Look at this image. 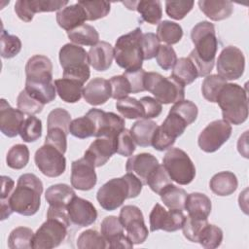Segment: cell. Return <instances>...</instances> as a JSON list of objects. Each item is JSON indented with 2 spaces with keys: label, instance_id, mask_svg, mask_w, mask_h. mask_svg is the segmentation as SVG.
Segmentation results:
<instances>
[{
  "label": "cell",
  "instance_id": "cell-30",
  "mask_svg": "<svg viewBox=\"0 0 249 249\" xmlns=\"http://www.w3.org/2000/svg\"><path fill=\"white\" fill-rule=\"evenodd\" d=\"M238 186V181L234 173L222 171L216 173L209 182L210 190L217 196H226L233 194Z\"/></svg>",
  "mask_w": 249,
  "mask_h": 249
},
{
  "label": "cell",
  "instance_id": "cell-9",
  "mask_svg": "<svg viewBox=\"0 0 249 249\" xmlns=\"http://www.w3.org/2000/svg\"><path fill=\"white\" fill-rule=\"evenodd\" d=\"M145 89L161 104L181 101L185 97V87L173 77H163L157 72H146Z\"/></svg>",
  "mask_w": 249,
  "mask_h": 249
},
{
  "label": "cell",
  "instance_id": "cell-6",
  "mask_svg": "<svg viewBox=\"0 0 249 249\" xmlns=\"http://www.w3.org/2000/svg\"><path fill=\"white\" fill-rule=\"evenodd\" d=\"M216 102L221 108L223 120L238 125L248 117L247 90L238 84L227 83L221 89Z\"/></svg>",
  "mask_w": 249,
  "mask_h": 249
},
{
  "label": "cell",
  "instance_id": "cell-29",
  "mask_svg": "<svg viewBox=\"0 0 249 249\" xmlns=\"http://www.w3.org/2000/svg\"><path fill=\"white\" fill-rule=\"evenodd\" d=\"M210 198L201 193H192L187 196L185 209L188 215L198 219H207L211 212Z\"/></svg>",
  "mask_w": 249,
  "mask_h": 249
},
{
  "label": "cell",
  "instance_id": "cell-40",
  "mask_svg": "<svg viewBox=\"0 0 249 249\" xmlns=\"http://www.w3.org/2000/svg\"><path fill=\"white\" fill-rule=\"evenodd\" d=\"M29 161V150L24 144L14 145L7 154L6 162L10 168L22 169Z\"/></svg>",
  "mask_w": 249,
  "mask_h": 249
},
{
  "label": "cell",
  "instance_id": "cell-10",
  "mask_svg": "<svg viewBox=\"0 0 249 249\" xmlns=\"http://www.w3.org/2000/svg\"><path fill=\"white\" fill-rule=\"evenodd\" d=\"M162 165L170 179L179 185H188L196 177L195 164L182 149L170 148L162 159Z\"/></svg>",
  "mask_w": 249,
  "mask_h": 249
},
{
  "label": "cell",
  "instance_id": "cell-38",
  "mask_svg": "<svg viewBox=\"0 0 249 249\" xmlns=\"http://www.w3.org/2000/svg\"><path fill=\"white\" fill-rule=\"evenodd\" d=\"M34 232L26 227H18L14 229L8 237V246L10 249H30L33 248Z\"/></svg>",
  "mask_w": 249,
  "mask_h": 249
},
{
  "label": "cell",
  "instance_id": "cell-49",
  "mask_svg": "<svg viewBox=\"0 0 249 249\" xmlns=\"http://www.w3.org/2000/svg\"><path fill=\"white\" fill-rule=\"evenodd\" d=\"M1 196H0V202H1V220H5L11 216L13 210L9 204V198L14 191L15 182L14 180L9 177L3 175L1 177Z\"/></svg>",
  "mask_w": 249,
  "mask_h": 249
},
{
  "label": "cell",
  "instance_id": "cell-25",
  "mask_svg": "<svg viewBox=\"0 0 249 249\" xmlns=\"http://www.w3.org/2000/svg\"><path fill=\"white\" fill-rule=\"evenodd\" d=\"M86 20H88L86 11L79 3L66 6L56 13L58 25L67 32L84 24Z\"/></svg>",
  "mask_w": 249,
  "mask_h": 249
},
{
  "label": "cell",
  "instance_id": "cell-32",
  "mask_svg": "<svg viewBox=\"0 0 249 249\" xmlns=\"http://www.w3.org/2000/svg\"><path fill=\"white\" fill-rule=\"evenodd\" d=\"M76 196L75 191L66 184H54L45 193L47 202L52 206L67 207L68 203Z\"/></svg>",
  "mask_w": 249,
  "mask_h": 249
},
{
  "label": "cell",
  "instance_id": "cell-20",
  "mask_svg": "<svg viewBox=\"0 0 249 249\" xmlns=\"http://www.w3.org/2000/svg\"><path fill=\"white\" fill-rule=\"evenodd\" d=\"M117 137H97L85 152L84 157L95 167L104 165L116 153Z\"/></svg>",
  "mask_w": 249,
  "mask_h": 249
},
{
  "label": "cell",
  "instance_id": "cell-54",
  "mask_svg": "<svg viewBox=\"0 0 249 249\" xmlns=\"http://www.w3.org/2000/svg\"><path fill=\"white\" fill-rule=\"evenodd\" d=\"M135 145L130 130L124 128L117 136L116 153L124 157H130L136 149Z\"/></svg>",
  "mask_w": 249,
  "mask_h": 249
},
{
  "label": "cell",
  "instance_id": "cell-47",
  "mask_svg": "<svg viewBox=\"0 0 249 249\" xmlns=\"http://www.w3.org/2000/svg\"><path fill=\"white\" fill-rule=\"evenodd\" d=\"M86 11L88 20H96L105 18L109 12L111 4L106 1H79Z\"/></svg>",
  "mask_w": 249,
  "mask_h": 249
},
{
  "label": "cell",
  "instance_id": "cell-50",
  "mask_svg": "<svg viewBox=\"0 0 249 249\" xmlns=\"http://www.w3.org/2000/svg\"><path fill=\"white\" fill-rule=\"evenodd\" d=\"M195 2L191 0L165 1V12L173 19H183L193 9Z\"/></svg>",
  "mask_w": 249,
  "mask_h": 249
},
{
  "label": "cell",
  "instance_id": "cell-42",
  "mask_svg": "<svg viewBox=\"0 0 249 249\" xmlns=\"http://www.w3.org/2000/svg\"><path fill=\"white\" fill-rule=\"evenodd\" d=\"M77 247L79 249H103L108 248V245L102 233L95 230H87L79 235L77 239Z\"/></svg>",
  "mask_w": 249,
  "mask_h": 249
},
{
  "label": "cell",
  "instance_id": "cell-36",
  "mask_svg": "<svg viewBox=\"0 0 249 249\" xmlns=\"http://www.w3.org/2000/svg\"><path fill=\"white\" fill-rule=\"evenodd\" d=\"M67 36L75 45L94 46L99 42V34L97 30L89 24H82L75 29L68 31Z\"/></svg>",
  "mask_w": 249,
  "mask_h": 249
},
{
  "label": "cell",
  "instance_id": "cell-55",
  "mask_svg": "<svg viewBox=\"0 0 249 249\" xmlns=\"http://www.w3.org/2000/svg\"><path fill=\"white\" fill-rule=\"evenodd\" d=\"M140 46L143 54V59L149 60L156 57L160 45L157 35L155 33L148 32L142 35Z\"/></svg>",
  "mask_w": 249,
  "mask_h": 249
},
{
  "label": "cell",
  "instance_id": "cell-58",
  "mask_svg": "<svg viewBox=\"0 0 249 249\" xmlns=\"http://www.w3.org/2000/svg\"><path fill=\"white\" fill-rule=\"evenodd\" d=\"M67 134L68 133L61 128H50L47 132L45 144L52 145L64 154L67 149Z\"/></svg>",
  "mask_w": 249,
  "mask_h": 249
},
{
  "label": "cell",
  "instance_id": "cell-41",
  "mask_svg": "<svg viewBox=\"0 0 249 249\" xmlns=\"http://www.w3.org/2000/svg\"><path fill=\"white\" fill-rule=\"evenodd\" d=\"M226 84L227 81L219 75H207L201 84L203 97L210 102H216L221 89Z\"/></svg>",
  "mask_w": 249,
  "mask_h": 249
},
{
  "label": "cell",
  "instance_id": "cell-31",
  "mask_svg": "<svg viewBox=\"0 0 249 249\" xmlns=\"http://www.w3.org/2000/svg\"><path fill=\"white\" fill-rule=\"evenodd\" d=\"M157 128L158 124L154 121L142 119L132 124L130 132L136 145L140 147H149L152 144V139Z\"/></svg>",
  "mask_w": 249,
  "mask_h": 249
},
{
  "label": "cell",
  "instance_id": "cell-26",
  "mask_svg": "<svg viewBox=\"0 0 249 249\" xmlns=\"http://www.w3.org/2000/svg\"><path fill=\"white\" fill-rule=\"evenodd\" d=\"M124 4L129 10H136L142 19L150 24H158L162 17L161 3L159 0H140L128 1Z\"/></svg>",
  "mask_w": 249,
  "mask_h": 249
},
{
  "label": "cell",
  "instance_id": "cell-43",
  "mask_svg": "<svg viewBox=\"0 0 249 249\" xmlns=\"http://www.w3.org/2000/svg\"><path fill=\"white\" fill-rule=\"evenodd\" d=\"M19 135L24 142H35L42 136V122L40 119L29 116L24 119L19 129Z\"/></svg>",
  "mask_w": 249,
  "mask_h": 249
},
{
  "label": "cell",
  "instance_id": "cell-37",
  "mask_svg": "<svg viewBox=\"0 0 249 249\" xmlns=\"http://www.w3.org/2000/svg\"><path fill=\"white\" fill-rule=\"evenodd\" d=\"M157 37L168 46L178 43L183 37V29L180 24L171 20H162L157 28Z\"/></svg>",
  "mask_w": 249,
  "mask_h": 249
},
{
  "label": "cell",
  "instance_id": "cell-15",
  "mask_svg": "<svg viewBox=\"0 0 249 249\" xmlns=\"http://www.w3.org/2000/svg\"><path fill=\"white\" fill-rule=\"evenodd\" d=\"M185 215L182 210L169 209L168 211L160 203H156L153 207L149 220L151 231L163 230L168 232L176 231L182 229Z\"/></svg>",
  "mask_w": 249,
  "mask_h": 249
},
{
  "label": "cell",
  "instance_id": "cell-8",
  "mask_svg": "<svg viewBox=\"0 0 249 249\" xmlns=\"http://www.w3.org/2000/svg\"><path fill=\"white\" fill-rule=\"evenodd\" d=\"M59 62L63 68V78L74 79L85 84L89 76V53L75 44H65L59 51Z\"/></svg>",
  "mask_w": 249,
  "mask_h": 249
},
{
  "label": "cell",
  "instance_id": "cell-35",
  "mask_svg": "<svg viewBox=\"0 0 249 249\" xmlns=\"http://www.w3.org/2000/svg\"><path fill=\"white\" fill-rule=\"evenodd\" d=\"M170 76L185 87L192 84L198 77V72L189 57H181L177 59Z\"/></svg>",
  "mask_w": 249,
  "mask_h": 249
},
{
  "label": "cell",
  "instance_id": "cell-46",
  "mask_svg": "<svg viewBox=\"0 0 249 249\" xmlns=\"http://www.w3.org/2000/svg\"><path fill=\"white\" fill-rule=\"evenodd\" d=\"M1 56L3 58L15 57L21 50V41L16 35H12L6 30L1 31Z\"/></svg>",
  "mask_w": 249,
  "mask_h": 249
},
{
  "label": "cell",
  "instance_id": "cell-13",
  "mask_svg": "<svg viewBox=\"0 0 249 249\" xmlns=\"http://www.w3.org/2000/svg\"><path fill=\"white\" fill-rule=\"evenodd\" d=\"M231 135V125L225 120H216L207 124L199 133L197 144L205 153H214L226 143Z\"/></svg>",
  "mask_w": 249,
  "mask_h": 249
},
{
  "label": "cell",
  "instance_id": "cell-45",
  "mask_svg": "<svg viewBox=\"0 0 249 249\" xmlns=\"http://www.w3.org/2000/svg\"><path fill=\"white\" fill-rule=\"evenodd\" d=\"M223 241V231L215 226V225H210L207 224L199 237H198V243L204 247V248H208V249H214L217 248L221 245Z\"/></svg>",
  "mask_w": 249,
  "mask_h": 249
},
{
  "label": "cell",
  "instance_id": "cell-56",
  "mask_svg": "<svg viewBox=\"0 0 249 249\" xmlns=\"http://www.w3.org/2000/svg\"><path fill=\"white\" fill-rule=\"evenodd\" d=\"M157 62L163 70H170L177 61V55L174 49L168 45H160L156 55Z\"/></svg>",
  "mask_w": 249,
  "mask_h": 249
},
{
  "label": "cell",
  "instance_id": "cell-1",
  "mask_svg": "<svg viewBox=\"0 0 249 249\" xmlns=\"http://www.w3.org/2000/svg\"><path fill=\"white\" fill-rule=\"evenodd\" d=\"M191 39L195 49L188 57L195 64L198 77L207 76L214 67L215 56L218 51L215 26L207 20L196 23L191 31Z\"/></svg>",
  "mask_w": 249,
  "mask_h": 249
},
{
  "label": "cell",
  "instance_id": "cell-5",
  "mask_svg": "<svg viewBox=\"0 0 249 249\" xmlns=\"http://www.w3.org/2000/svg\"><path fill=\"white\" fill-rule=\"evenodd\" d=\"M42 193L43 183L35 174H22L9 198V204L13 212L23 216H32L40 208Z\"/></svg>",
  "mask_w": 249,
  "mask_h": 249
},
{
  "label": "cell",
  "instance_id": "cell-39",
  "mask_svg": "<svg viewBox=\"0 0 249 249\" xmlns=\"http://www.w3.org/2000/svg\"><path fill=\"white\" fill-rule=\"evenodd\" d=\"M119 113L126 119H144V108L140 100L134 97H125L116 102Z\"/></svg>",
  "mask_w": 249,
  "mask_h": 249
},
{
  "label": "cell",
  "instance_id": "cell-52",
  "mask_svg": "<svg viewBox=\"0 0 249 249\" xmlns=\"http://www.w3.org/2000/svg\"><path fill=\"white\" fill-rule=\"evenodd\" d=\"M171 181L172 180L170 179L164 166L162 164H159L158 167L149 176L147 180V185L154 193L159 195L163 188L171 184Z\"/></svg>",
  "mask_w": 249,
  "mask_h": 249
},
{
  "label": "cell",
  "instance_id": "cell-48",
  "mask_svg": "<svg viewBox=\"0 0 249 249\" xmlns=\"http://www.w3.org/2000/svg\"><path fill=\"white\" fill-rule=\"evenodd\" d=\"M207 224V219H198L188 215L185 217L182 227L183 234L188 240L192 242H198V237Z\"/></svg>",
  "mask_w": 249,
  "mask_h": 249
},
{
  "label": "cell",
  "instance_id": "cell-3",
  "mask_svg": "<svg viewBox=\"0 0 249 249\" xmlns=\"http://www.w3.org/2000/svg\"><path fill=\"white\" fill-rule=\"evenodd\" d=\"M142 182L132 173L126 172L122 177L113 178L102 185L96 194L99 205L106 211L120 207L125 199L138 196L142 191Z\"/></svg>",
  "mask_w": 249,
  "mask_h": 249
},
{
  "label": "cell",
  "instance_id": "cell-14",
  "mask_svg": "<svg viewBox=\"0 0 249 249\" xmlns=\"http://www.w3.org/2000/svg\"><path fill=\"white\" fill-rule=\"evenodd\" d=\"M119 218L126 231V236L133 244H141L147 239L149 231L139 207L124 205L120 211Z\"/></svg>",
  "mask_w": 249,
  "mask_h": 249
},
{
  "label": "cell",
  "instance_id": "cell-33",
  "mask_svg": "<svg viewBox=\"0 0 249 249\" xmlns=\"http://www.w3.org/2000/svg\"><path fill=\"white\" fill-rule=\"evenodd\" d=\"M97 131L96 124L89 112L85 116L71 121L69 125V133L79 139H86L95 136Z\"/></svg>",
  "mask_w": 249,
  "mask_h": 249
},
{
  "label": "cell",
  "instance_id": "cell-27",
  "mask_svg": "<svg viewBox=\"0 0 249 249\" xmlns=\"http://www.w3.org/2000/svg\"><path fill=\"white\" fill-rule=\"evenodd\" d=\"M197 4L200 11L214 21H219L230 18L233 11V5L230 1L199 0Z\"/></svg>",
  "mask_w": 249,
  "mask_h": 249
},
{
  "label": "cell",
  "instance_id": "cell-24",
  "mask_svg": "<svg viewBox=\"0 0 249 249\" xmlns=\"http://www.w3.org/2000/svg\"><path fill=\"white\" fill-rule=\"evenodd\" d=\"M89 62L96 71H106L114 59V48L105 41H99L89 51Z\"/></svg>",
  "mask_w": 249,
  "mask_h": 249
},
{
  "label": "cell",
  "instance_id": "cell-21",
  "mask_svg": "<svg viewBox=\"0 0 249 249\" xmlns=\"http://www.w3.org/2000/svg\"><path fill=\"white\" fill-rule=\"evenodd\" d=\"M24 121V114L19 109L11 107L5 98L0 100V129L8 137H16Z\"/></svg>",
  "mask_w": 249,
  "mask_h": 249
},
{
  "label": "cell",
  "instance_id": "cell-12",
  "mask_svg": "<svg viewBox=\"0 0 249 249\" xmlns=\"http://www.w3.org/2000/svg\"><path fill=\"white\" fill-rule=\"evenodd\" d=\"M245 57L240 49L234 46L224 48L217 59V72L224 80H237L244 72Z\"/></svg>",
  "mask_w": 249,
  "mask_h": 249
},
{
  "label": "cell",
  "instance_id": "cell-16",
  "mask_svg": "<svg viewBox=\"0 0 249 249\" xmlns=\"http://www.w3.org/2000/svg\"><path fill=\"white\" fill-rule=\"evenodd\" d=\"M67 4L68 1L62 0H18L15 4V12L21 20L30 22L36 13L58 12Z\"/></svg>",
  "mask_w": 249,
  "mask_h": 249
},
{
  "label": "cell",
  "instance_id": "cell-2",
  "mask_svg": "<svg viewBox=\"0 0 249 249\" xmlns=\"http://www.w3.org/2000/svg\"><path fill=\"white\" fill-rule=\"evenodd\" d=\"M25 89L44 104L55 99L56 89L53 81V63L42 54L31 56L25 65Z\"/></svg>",
  "mask_w": 249,
  "mask_h": 249
},
{
  "label": "cell",
  "instance_id": "cell-57",
  "mask_svg": "<svg viewBox=\"0 0 249 249\" xmlns=\"http://www.w3.org/2000/svg\"><path fill=\"white\" fill-rule=\"evenodd\" d=\"M170 110L178 113L181 117H183L187 121L189 124H192L196 120V117L198 114L197 106L191 100H184V99L176 102L171 107Z\"/></svg>",
  "mask_w": 249,
  "mask_h": 249
},
{
  "label": "cell",
  "instance_id": "cell-17",
  "mask_svg": "<svg viewBox=\"0 0 249 249\" xmlns=\"http://www.w3.org/2000/svg\"><path fill=\"white\" fill-rule=\"evenodd\" d=\"M95 166L85 157L74 160L71 164V185L80 191L91 190L97 182Z\"/></svg>",
  "mask_w": 249,
  "mask_h": 249
},
{
  "label": "cell",
  "instance_id": "cell-53",
  "mask_svg": "<svg viewBox=\"0 0 249 249\" xmlns=\"http://www.w3.org/2000/svg\"><path fill=\"white\" fill-rule=\"evenodd\" d=\"M109 83L111 86V97L117 101L127 97V95L131 93L130 84L124 75L112 77Z\"/></svg>",
  "mask_w": 249,
  "mask_h": 249
},
{
  "label": "cell",
  "instance_id": "cell-51",
  "mask_svg": "<svg viewBox=\"0 0 249 249\" xmlns=\"http://www.w3.org/2000/svg\"><path fill=\"white\" fill-rule=\"evenodd\" d=\"M71 123V115L68 111L62 108H55L52 110L48 116L47 128L58 127L69 133V125Z\"/></svg>",
  "mask_w": 249,
  "mask_h": 249
},
{
  "label": "cell",
  "instance_id": "cell-22",
  "mask_svg": "<svg viewBox=\"0 0 249 249\" xmlns=\"http://www.w3.org/2000/svg\"><path fill=\"white\" fill-rule=\"evenodd\" d=\"M158 159L150 153H141L130 157L125 164L126 172L134 174L144 185H147V180L151 173L159 165Z\"/></svg>",
  "mask_w": 249,
  "mask_h": 249
},
{
  "label": "cell",
  "instance_id": "cell-60",
  "mask_svg": "<svg viewBox=\"0 0 249 249\" xmlns=\"http://www.w3.org/2000/svg\"><path fill=\"white\" fill-rule=\"evenodd\" d=\"M140 102L144 108V119L151 120L160 115L162 107L161 103H160L157 99L150 96H144L140 99Z\"/></svg>",
  "mask_w": 249,
  "mask_h": 249
},
{
  "label": "cell",
  "instance_id": "cell-18",
  "mask_svg": "<svg viewBox=\"0 0 249 249\" xmlns=\"http://www.w3.org/2000/svg\"><path fill=\"white\" fill-rule=\"evenodd\" d=\"M101 233L109 248H132L133 243L124 235V228L117 216H107L100 225Z\"/></svg>",
  "mask_w": 249,
  "mask_h": 249
},
{
  "label": "cell",
  "instance_id": "cell-23",
  "mask_svg": "<svg viewBox=\"0 0 249 249\" xmlns=\"http://www.w3.org/2000/svg\"><path fill=\"white\" fill-rule=\"evenodd\" d=\"M84 99L90 105L104 104L111 97V86L109 80L97 77L89 82L83 89Z\"/></svg>",
  "mask_w": 249,
  "mask_h": 249
},
{
  "label": "cell",
  "instance_id": "cell-28",
  "mask_svg": "<svg viewBox=\"0 0 249 249\" xmlns=\"http://www.w3.org/2000/svg\"><path fill=\"white\" fill-rule=\"evenodd\" d=\"M56 93L58 96L67 103H76L83 96L84 84L80 81L61 78L54 81Z\"/></svg>",
  "mask_w": 249,
  "mask_h": 249
},
{
  "label": "cell",
  "instance_id": "cell-59",
  "mask_svg": "<svg viewBox=\"0 0 249 249\" xmlns=\"http://www.w3.org/2000/svg\"><path fill=\"white\" fill-rule=\"evenodd\" d=\"M129 82L131 87V93H137L145 89V75L146 71L141 69L134 71H124L123 74Z\"/></svg>",
  "mask_w": 249,
  "mask_h": 249
},
{
  "label": "cell",
  "instance_id": "cell-11",
  "mask_svg": "<svg viewBox=\"0 0 249 249\" xmlns=\"http://www.w3.org/2000/svg\"><path fill=\"white\" fill-rule=\"evenodd\" d=\"M55 147L44 144L34 156L36 166L47 177H58L64 173L66 168V159Z\"/></svg>",
  "mask_w": 249,
  "mask_h": 249
},
{
  "label": "cell",
  "instance_id": "cell-44",
  "mask_svg": "<svg viewBox=\"0 0 249 249\" xmlns=\"http://www.w3.org/2000/svg\"><path fill=\"white\" fill-rule=\"evenodd\" d=\"M17 106L23 114H27L29 116H33L35 114L41 113L45 104L32 96L25 89H22L18 98H17Z\"/></svg>",
  "mask_w": 249,
  "mask_h": 249
},
{
  "label": "cell",
  "instance_id": "cell-7",
  "mask_svg": "<svg viewBox=\"0 0 249 249\" xmlns=\"http://www.w3.org/2000/svg\"><path fill=\"white\" fill-rule=\"evenodd\" d=\"M140 27L120 36L114 48V58L116 63L125 71H134L142 68L143 54L140 41L142 38Z\"/></svg>",
  "mask_w": 249,
  "mask_h": 249
},
{
  "label": "cell",
  "instance_id": "cell-34",
  "mask_svg": "<svg viewBox=\"0 0 249 249\" xmlns=\"http://www.w3.org/2000/svg\"><path fill=\"white\" fill-rule=\"evenodd\" d=\"M159 195L161 201L167 208L182 211L185 209V202L188 194L184 189L179 188L171 183L163 188Z\"/></svg>",
  "mask_w": 249,
  "mask_h": 249
},
{
  "label": "cell",
  "instance_id": "cell-4",
  "mask_svg": "<svg viewBox=\"0 0 249 249\" xmlns=\"http://www.w3.org/2000/svg\"><path fill=\"white\" fill-rule=\"evenodd\" d=\"M70 224L67 207L50 205L47 220L34 234L33 248L51 249L59 246L67 235V229Z\"/></svg>",
  "mask_w": 249,
  "mask_h": 249
},
{
  "label": "cell",
  "instance_id": "cell-19",
  "mask_svg": "<svg viewBox=\"0 0 249 249\" xmlns=\"http://www.w3.org/2000/svg\"><path fill=\"white\" fill-rule=\"evenodd\" d=\"M70 222L79 227H88L97 219V211L94 205L88 199L75 196L67 205Z\"/></svg>",
  "mask_w": 249,
  "mask_h": 249
}]
</instances>
